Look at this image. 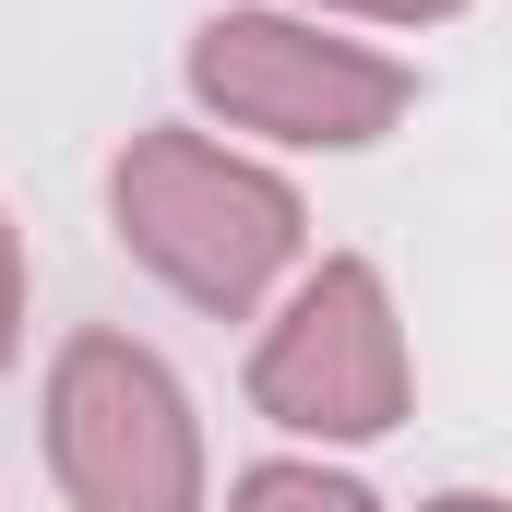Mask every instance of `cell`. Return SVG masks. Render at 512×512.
Returning <instances> with one entry per match:
<instances>
[{
    "mask_svg": "<svg viewBox=\"0 0 512 512\" xmlns=\"http://www.w3.org/2000/svg\"><path fill=\"white\" fill-rule=\"evenodd\" d=\"M108 215H120V251L215 322H251L310 251V203L215 131H131L108 167Z\"/></svg>",
    "mask_w": 512,
    "mask_h": 512,
    "instance_id": "obj_1",
    "label": "cell"
},
{
    "mask_svg": "<svg viewBox=\"0 0 512 512\" xmlns=\"http://www.w3.org/2000/svg\"><path fill=\"white\" fill-rule=\"evenodd\" d=\"M191 96L227 131L298 143V155H358L417 108V72L370 36L310 24V12H215L191 36Z\"/></svg>",
    "mask_w": 512,
    "mask_h": 512,
    "instance_id": "obj_2",
    "label": "cell"
},
{
    "mask_svg": "<svg viewBox=\"0 0 512 512\" xmlns=\"http://www.w3.org/2000/svg\"><path fill=\"white\" fill-rule=\"evenodd\" d=\"M48 477L72 512H203L191 393L131 334H72L48 358Z\"/></svg>",
    "mask_w": 512,
    "mask_h": 512,
    "instance_id": "obj_3",
    "label": "cell"
},
{
    "mask_svg": "<svg viewBox=\"0 0 512 512\" xmlns=\"http://www.w3.org/2000/svg\"><path fill=\"white\" fill-rule=\"evenodd\" d=\"M405 382L417 370H405L393 286L358 251L310 262L251 346V405L274 429H298V441H382V429H405Z\"/></svg>",
    "mask_w": 512,
    "mask_h": 512,
    "instance_id": "obj_4",
    "label": "cell"
},
{
    "mask_svg": "<svg viewBox=\"0 0 512 512\" xmlns=\"http://www.w3.org/2000/svg\"><path fill=\"white\" fill-rule=\"evenodd\" d=\"M227 512H370V489L334 477V465H251L227 489Z\"/></svg>",
    "mask_w": 512,
    "mask_h": 512,
    "instance_id": "obj_5",
    "label": "cell"
},
{
    "mask_svg": "<svg viewBox=\"0 0 512 512\" xmlns=\"http://www.w3.org/2000/svg\"><path fill=\"white\" fill-rule=\"evenodd\" d=\"M24 358V227L0 215V370Z\"/></svg>",
    "mask_w": 512,
    "mask_h": 512,
    "instance_id": "obj_6",
    "label": "cell"
},
{
    "mask_svg": "<svg viewBox=\"0 0 512 512\" xmlns=\"http://www.w3.org/2000/svg\"><path fill=\"white\" fill-rule=\"evenodd\" d=\"M310 12H358V24H453L465 0H310Z\"/></svg>",
    "mask_w": 512,
    "mask_h": 512,
    "instance_id": "obj_7",
    "label": "cell"
},
{
    "mask_svg": "<svg viewBox=\"0 0 512 512\" xmlns=\"http://www.w3.org/2000/svg\"><path fill=\"white\" fill-rule=\"evenodd\" d=\"M417 512H501L489 489H441V501H417Z\"/></svg>",
    "mask_w": 512,
    "mask_h": 512,
    "instance_id": "obj_8",
    "label": "cell"
}]
</instances>
